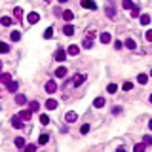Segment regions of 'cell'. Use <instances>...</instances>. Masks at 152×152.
I'll list each match as a JSON object with an SVG mask.
<instances>
[{
	"label": "cell",
	"instance_id": "6da1fadb",
	"mask_svg": "<svg viewBox=\"0 0 152 152\" xmlns=\"http://www.w3.org/2000/svg\"><path fill=\"white\" fill-rule=\"evenodd\" d=\"M27 21H29V23H31V25H36L38 21H40V15H38L36 12H31V14L27 15Z\"/></svg>",
	"mask_w": 152,
	"mask_h": 152
},
{
	"label": "cell",
	"instance_id": "7a4b0ae2",
	"mask_svg": "<svg viewBox=\"0 0 152 152\" xmlns=\"http://www.w3.org/2000/svg\"><path fill=\"white\" fill-rule=\"evenodd\" d=\"M55 89H57L55 80H48V84H46V91H48V93H55Z\"/></svg>",
	"mask_w": 152,
	"mask_h": 152
},
{
	"label": "cell",
	"instance_id": "3957f363",
	"mask_svg": "<svg viewBox=\"0 0 152 152\" xmlns=\"http://www.w3.org/2000/svg\"><path fill=\"white\" fill-rule=\"evenodd\" d=\"M80 4H82L86 10H97V4L91 2V0H80Z\"/></svg>",
	"mask_w": 152,
	"mask_h": 152
},
{
	"label": "cell",
	"instance_id": "277c9868",
	"mask_svg": "<svg viewBox=\"0 0 152 152\" xmlns=\"http://www.w3.org/2000/svg\"><path fill=\"white\" fill-rule=\"evenodd\" d=\"M76 120H78V114H76V112H67V114H65V122L72 124V122H76Z\"/></svg>",
	"mask_w": 152,
	"mask_h": 152
},
{
	"label": "cell",
	"instance_id": "5b68a950",
	"mask_svg": "<svg viewBox=\"0 0 152 152\" xmlns=\"http://www.w3.org/2000/svg\"><path fill=\"white\" fill-rule=\"evenodd\" d=\"M84 80H86V74H76V76H74L72 86H74V88H78L80 84H84Z\"/></svg>",
	"mask_w": 152,
	"mask_h": 152
},
{
	"label": "cell",
	"instance_id": "8992f818",
	"mask_svg": "<svg viewBox=\"0 0 152 152\" xmlns=\"http://www.w3.org/2000/svg\"><path fill=\"white\" fill-rule=\"evenodd\" d=\"M67 55H69V53H67L65 50H57L55 51V61H59V63H61V61L67 59Z\"/></svg>",
	"mask_w": 152,
	"mask_h": 152
},
{
	"label": "cell",
	"instance_id": "52a82bcc",
	"mask_svg": "<svg viewBox=\"0 0 152 152\" xmlns=\"http://www.w3.org/2000/svg\"><path fill=\"white\" fill-rule=\"evenodd\" d=\"M10 82H12V74H8V72H2V74H0V84L8 86Z\"/></svg>",
	"mask_w": 152,
	"mask_h": 152
},
{
	"label": "cell",
	"instance_id": "ba28073f",
	"mask_svg": "<svg viewBox=\"0 0 152 152\" xmlns=\"http://www.w3.org/2000/svg\"><path fill=\"white\" fill-rule=\"evenodd\" d=\"M67 74H69V70H67V67H59V69L55 70V76H57V78H65Z\"/></svg>",
	"mask_w": 152,
	"mask_h": 152
},
{
	"label": "cell",
	"instance_id": "9c48e42d",
	"mask_svg": "<svg viewBox=\"0 0 152 152\" xmlns=\"http://www.w3.org/2000/svg\"><path fill=\"white\" fill-rule=\"evenodd\" d=\"M67 53H69V55H78V53H80V48L78 46H76V44H72V46H69V50H67Z\"/></svg>",
	"mask_w": 152,
	"mask_h": 152
},
{
	"label": "cell",
	"instance_id": "30bf717a",
	"mask_svg": "<svg viewBox=\"0 0 152 152\" xmlns=\"http://www.w3.org/2000/svg\"><path fill=\"white\" fill-rule=\"evenodd\" d=\"M12 125H14V127H23V120H21V118H19V116H14V118H12Z\"/></svg>",
	"mask_w": 152,
	"mask_h": 152
},
{
	"label": "cell",
	"instance_id": "8fae6325",
	"mask_svg": "<svg viewBox=\"0 0 152 152\" xmlns=\"http://www.w3.org/2000/svg\"><path fill=\"white\" fill-rule=\"evenodd\" d=\"M46 108H48V110H55V108H57V101H55V99H48V101H46Z\"/></svg>",
	"mask_w": 152,
	"mask_h": 152
},
{
	"label": "cell",
	"instance_id": "7c38bea8",
	"mask_svg": "<svg viewBox=\"0 0 152 152\" xmlns=\"http://www.w3.org/2000/svg\"><path fill=\"white\" fill-rule=\"evenodd\" d=\"M31 116H32L31 108H29V110H21V112H19V118H21V120H31Z\"/></svg>",
	"mask_w": 152,
	"mask_h": 152
},
{
	"label": "cell",
	"instance_id": "4fadbf2b",
	"mask_svg": "<svg viewBox=\"0 0 152 152\" xmlns=\"http://www.w3.org/2000/svg\"><path fill=\"white\" fill-rule=\"evenodd\" d=\"M19 89V82H15V80H12V82L8 84V91H12V93H15Z\"/></svg>",
	"mask_w": 152,
	"mask_h": 152
},
{
	"label": "cell",
	"instance_id": "5bb4252c",
	"mask_svg": "<svg viewBox=\"0 0 152 152\" xmlns=\"http://www.w3.org/2000/svg\"><path fill=\"white\" fill-rule=\"evenodd\" d=\"M63 32L67 34V36H72V34H74V27H72V25H65V27H63Z\"/></svg>",
	"mask_w": 152,
	"mask_h": 152
},
{
	"label": "cell",
	"instance_id": "9a60e30c",
	"mask_svg": "<svg viewBox=\"0 0 152 152\" xmlns=\"http://www.w3.org/2000/svg\"><path fill=\"white\" fill-rule=\"evenodd\" d=\"M93 106H97V108H101V106H105V97H97L95 101H93Z\"/></svg>",
	"mask_w": 152,
	"mask_h": 152
},
{
	"label": "cell",
	"instance_id": "2e32d148",
	"mask_svg": "<svg viewBox=\"0 0 152 152\" xmlns=\"http://www.w3.org/2000/svg\"><path fill=\"white\" fill-rule=\"evenodd\" d=\"M99 40H101V44H108L110 42V34L108 32H103L101 36H99Z\"/></svg>",
	"mask_w": 152,
	"mask_h": 152
},
{
	"label": "cell",
	"instance_id": "e0dca14e",
	"mask_svg": "<svg viewBox=\"0 0 152 152\" xmlns=\"http://www.w3.org/2000/svg\"><path fill=\"white\" fill-rule=\"evenodd\" d=\"M125 48H127V50H135V48H137L133 38H127V40H125Z\"/></svg>",
	"mask_w": 152,
	"mask_h": 152
},
{
	"label": "cell",
	"instance_id": "ac0fdd59",
	"mask_svg": "<svg viewBox=\"0 0 152 152\" xmlns=\"http://www.w3.org/2000/svg\"><path fill=\"white\" fill-rule=\"evenodd\" d=\"M10 38H12V42H17V40H21V32H19V31H12Z\"/></svg>",
	"mask_w": 152,
	"mask_h": 152
},
{
	"label": "cell",
	"instance_id": "d6986e66",
	"mask_svg": "<svg viewBox=\"0 0 152 152\" xmlns=\"http://www.w3.org/2000/svg\"><path fill=\"white\" fill-rule=\"evenodd\" d=\"M29 108H31L32 112H38L40 110V105H38V101H31L29 103Z\"/></svg>",
	"mask_w": 152,
	"mask_h": 152
},
{
	"label": "cell",
	"instance_id": "ffe728a7",
	"mask_svg": "<svg viewBox=\"0 0 152 152\" xmlns=\"http://www.w3.org/2000/svg\"><path fill=\"white\" fill-rule=\"evenodd\" d=\"M82 46L86 48V50H89V48L93 46V38H89V36H86V40L82 42Z\"/></svg>",
	"mask_w": 152,
	"mask_h": 152
},
{
	"label": "cell",
	"instance_id": "44dd1931",
	"mask_svg": "<svg viewBox=\"0 0 152 152\" xmlns=\"http://www.w3.org/2000/svg\"><path fill=\"white\" fill-rule=\"evenodd\" d=\"M63 19H65V21H72V19H74V14L70 12V10H67V12H63Z\"/></svg>",
	"mask_w": 152,
	"mask_h": 152
},
{
	"label": "cell",
	"instance_id": "7402d4cb",
	"mask_svg": "<svg viewBox=\"0 0 152 152\" xmlns=\"http://www.w3.org/2000/svg\"><path fill=\"white\" fill-rule=\"evenodd\" d=\"M14 15H15V19H17V21H21V19H23V10H21V8H15L14 10Z\"/></svg>",
	"mask_w": 152,
	"mask_h": 152
},
{
	"label": "cell",
	"instance_id": "603a6c76",
	"mask_svg": "<svg viewBox=\"0 0 152 152\" xmlns=\"http://www.w3.org/2000/svg\"><path fill=\"white\" fill-rule=\"evenodd\" d=\"M15 103H17V105H25V103H27V97L25 95H15Z\"/></svg>",
	"mask_w": 152,
	"mask_h": 152
},
{
	"label": "cell",
	"instance_id": "cb8c5ba5",
	"mask_svg": "<svg viewBox=\"0 0 152 152\" xmlns=\"http://www.w3.org/2000/svg\"><path fill=\"white\" fill-rule=\"evenodd\" d=\"M148 23H150V15L143 14V15H141V25H148Z\"/></svg>",
	"mask_w": 152,
	"mask_h": 152
},
{
	"label": "cell",
	"instance_id": "d4e9b609",
	"mask_svg": "<svg viewBox=\"0 0 152 152\" xmlns=\"http://www.w3.org/2000/svg\"><path fill=\"white\" fill-rule=\"evenodd\" d=\"M145 148H147V145H145V143H139V145H135L133 152H145Z\"/></svg>",
	"mask_w": 152,
	"mask_h": 152
},
{
	"label": "cell",
	"instance_id": "484cf974",
	"mask_svg": "<svg viewBox=\"0 0 152 152\" xmlns=\"http://www.w3.org/2000/svg\"><path fill=\"white\" fill-rule=\"evenodd\" d=\"M8 51H10V46L6 42H0V53H8Z\"/></svg>",
	"mask_w": 152,
	"mask_h": 152
},
{
	"label": "cell",
	"instance_id": "4316f807",
	"mask_svg": "<svg viewBox=\"0 0 152 152\" xmlns=\"http://www.w3.org/2000/svg\"><path fill=\"white\" fill-rule=\"evenodd\" d=\"M48 141H50V135H46V133H42L40 139H38V143H40V145H46Z\"/></svg>",
	"mask_w": 152,
	"mask_h": 152
},
{
	"label": "cell",
	"instance_id": "83f0119b",
	"mask_svg": "<svg viewBox=\"0 0 152 152\" xmlns=\"http://www.w3.org/2000/svg\"><path fill=\"white\" fill-rule=\"evenodd\" d=\"M147 80H148L147 74H139V76H137V82H139V84H143V86L147 84Z\"/></svg>",
	"mask_w": 152,
	"mask_h": 152
},
{
	"label": "cell",
	"instance_id": "f1b7e54d",
	"mask_svg": "<svg viewBox=\"0 0 152 152\" xmlns=\"http://www.w3.org/2000/svg\"><path fill=\"white\" fill-rule=\"evenodd\" d=\"M122 6H124V10H131L135 4L131 2V0H124V2H122Z\"/></svg>",
	"mask_w": 152,
	"mask_h": 152
},
{
	"label": "cell",
	"instance_id": "f546056e",
	"mask_svg": "<svg viewBox=\"0 0 152 152\" xmlns=\"http://www.w3.org/2000/svg\"><path fill=\"white\" fill-rule=\"evenodd\" d=\"M106 15H108V17H116V10L112 8V6H108V8H106Z\"/></svg>",
	"mask_w": 152,
	"mask_h": 152
},
{
	"label": "cell",
	"instance_id": "4dcf8cb0",
	"mask_svg": "<svg viewBox=\"0 0 152 152\" xmlns=\"http://www.w3.org/2000/svg\"><path fill=\"white\" fill-rule=\"evenodd\" d=\"M0 23L4 25V27H10V25H12V17H2V19H0Z\"/></svg>",
	"mask_w": 152,
	"mask_h": 152
},
{
	"label": "cell",
	"instance_id": "1f68e13d",
	"mask_svg": "<svg viewBox=\"0 0 152 152\" xmlns=\"http://www.w3.org/2000/svg\"><path fill=\"white\" fill-rule=\"evenodd\" d=\"M51 36H53V27H48L44 32V38H51Z\"/></svg>",
	"mask_w": 152,
	"mask_h": 152
},
{
	"label": "cell",
	"instance_id": "d6a6232c",
	"mask_svg": "<svg viewBox=\"0 0 152 152\" xmlns=\"http://www.w3.org/2000/svg\"><path fill=\"white\" fill-rule=\"evenodd\" d=\"M139 14H141V10H139L137 6H133V8H131V17H139Z\"/></svg>",
	"mask_w": 152,
	"mask_h": 152
},
{
	"label": "cell",
	"instance_id": "836d02e7",
	"mask_svg": "<svg viewBox=\"0 0 152 152\" xmlns=\"http://www.w3.org/2000/svg\"><path fill=\"white\" fill-rule=\"evenodd\" d=\"M15 147H17V148H23L25 147V141L21 137H17V139H15Z\"/></svg>",
	"mask_w": 152,
	"mask_h": 152
},
{
	"label": "cell",
	"instance_id": "e575fe53",
	"mask_svg": "<svg viewBox=\"0 0 152 152\" xmlns=\"http://www.w3.org/2000/svg\"><path fill=\"white\" fill-rule=\"evenodd\" d=\"M40 124H42V125H48V124H50V118H48L46 114H42V116H40Z\"/></svg>",
	"mask_w": 152,
	"mask_h": 152
},
{
	"label": "cell",
	"instance_id": "d590c367",
	"mask_svg": "<svg viewBox=\"0 0 152 152\" xmlns=\"http://www.w3.org/2000/svg\"><path fill=\"white\" fill-rule=\"evenodd\" d=\"M25 152H36V145H25Z\"/></svg>",
	"mask_w": 152,
	"mask_h": 152
},
{
	"label": "cell",
	"instance_id": "8d00e7d4",
	"mask_svg": "<svg viewBox=\"0 0 152 152\" xmlns=\"http://www.w3.org/2000/svg\"><path fill=\"white\" fill-rule=\"evenodd\" d=\"M122 88H124V91H129V89H133V84H131V82H124Z\"/></svg>",
	"mask_w": 152,
	"mask_h": 152
},
{
	"label": "cell",
	"instance_id": "74e56055",
	"mask_svg": "<svg viewBox=\"0 0 152 152\" xmlns=\"http://www.w3.org/2000/svg\"><path fill=\"white\" fill-rule=\"evenodd\" d=\"M108 93H116V89H118V86H116V84H108Z\"/></svg>",
	"mask_w": 152,
	"mask_h": 152
},
{
	"label": "cell",
	"instance_id": "f35d334b",
	"mask_svg": "<svg viewBox=\"0 0 152 152\" xmlns=\"http://www.w3.org/2000/svg\"><path fill=\"white\" fill-rule=\"evenodd\" d=\"M145 38H147L148 42H152V31H147V34H145Z\"/></svg>",
	"mask_w": 152,
	"mask_h": 152
},
{
	"label": "cell",
	"instance_id": "ab89813d",
	"mask_svg": "<svg viewBox=\"0 0 152 152\" xmlns=\"http://www.w3.org/2000/svg\"><path fill=\"white\" fill-rule=\"evenodd\" d=\"M122 46H124V44H122L120 40H116V42H114V48H116V50H122Z\"/></svg>",
	"mask_w": 152,
	"mask_h": 152
},
{
	"label": "cell",
	"instance_id": "60d3db41",
	"mask_svg": "<svg viewBox=\"0 0 152 152\" xmlns=\"http://www.w3.org/2000/svg\"><path fill=\"white\" fill-rule=\"evenodd\" d=\"M88 131H89V125L84 124V125H82V133H88Z\"/></svg>",
	"mask_w": 152,
	"mask_h": 152
},
{
	"label": "cell",
	"instance_id": "b9f144b4",
	"mask_svg": "<svg viewBox=\"0 0 152 152\" xmlns=\"http://www.w3.org/2000/svg\"><path fill=\"white\" fill-rule=\"evenodd\" d=\"M152 143V137H148V135H145V145H150Z\"/></svg>",
	"mask_w": 152,
	"mask_h": 152
},
{
	"label": "cell",
	"instance_id": "7bdbcfd3",
	"mask_svg": "<svg viewBox=\"0 0 152 152\" xmlns=\"http://www.w3.org/2000/svg\"><path fill=\"white\" fill-rule=\"evenodd\" d=\"M112 112H114V114H120L122 108H120V106H114V110H112Z\"/></svg>",
	"mask_w": 152,
	"mask_h": 152
},
{
	"label": "cell",
	"instance_id": "ee69618b",
	"mask_svg": "<svg viewBox=\"0 0 152 152\" xmlns=\"http://www.w3.org/2000/svg\"><path fill=\"white\" fill-rule=\"evenodd\" d=\"M88 36L89 38H95V31H88Z\"/></svg>",
	"mask_w": 152,
	"mask_h": 152
},
{
	"label": "cell",
	"instance_id": "f6af8a7d",
	"mask_svg": "<svg viewBox=\"0 0 152 152\" xmlns=\"http://www.w3.org/2000/svg\"><path fill=\"white\" fill-rule=\"evenodd\" d=\"M116 152H125V148H118V150H116Z\"/></svg>",
	"mask_w": 152,
	"mask_h": 152
},
{
	"label": "cell",
	"instance_id": "bcb514c9",
	"mask_svg": "<svg viewBox=\"0 0 152 152\" xmlns=\"http://www.w3.org/2000/svg\"><path fill=\"white\" fill-rule=\"evenodd\" d=\"M148 127H150V129H152V120H150V122H148Z\"/></svg>",
	"mask_w": 152,
	"mask_h": 152
},
{
	"label": "cell",
	"instance_id": "7dc6e473",
	"mask_svg": "<svg viewBox=\"0 0 152 152\" xmlns=\"http://www.w3.org/2000/svg\"><path fill=\"white\" fill-rule=\"evenodd\" d=\"M59 2H61V4H65V2H69V0H59Z\"/></svg>",
	"mask_w": 152,
	"mask_h": 152
},
{
	"label": "cell",
	"instance_id": "c3c4849f",
	"mask_svg": "<svg viewBox=\"0 0 152 152\" xmlns=\"http://www.w3.org/2000/svg\"><path fill=\"white\" fill-rule=\"evenodd\" d=\"M150 103H152V95H150Z\"/></svg>",
	"mask_w": 152,
	"mask_h": 152
},
{
	"label": "cell",
	"instance_id": "681fc988",
	"mask_svg": "<svg viewBox=\"0 0 152 152\" xmlns=\"http://www.w3.org/2000/svg\"><path fill=\"white\" fill-rule=\"evenodd\" d=\"M0 69H2V63H0Z\"/></svg>",
	"mask_w": 152,
	"mask_h": 152
},
{
	"label": "cell",
	"instance_id": "f907efd6",
	"mask_svg": "<svg viewBox=\"0 0 152 152\" xmlns=\"http://www.w3.org/2000/svg\"><path fill=\"white\" fill-rule=\"evenodd\" d=\"M150 76H152V70H150Z\"/></svg>",
	"mask_w": 152,
	"mask_h": 152
}]
</instances>
